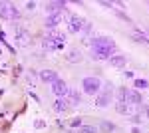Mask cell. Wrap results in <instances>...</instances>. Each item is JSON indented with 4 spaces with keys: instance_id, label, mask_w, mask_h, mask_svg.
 Listing matches in <instances>:
<instances>
[{
    "instance_id": "obj_27",
    "label": "cell",
    "mask_w": 149,
    "mask_h": 133,
    "mask_svg": "<svg viewBox=\"0 0 149 133\" xmlns=\"http://www.w3.org/2000/svg\"><path fill=\"white\" fill-rule=\"evenodd\" d=\"M147 32H149V28H147Z\"/></svg>"
},
{
    "instance_id": "obj_18",
    "label": "cell",
    "mask_w": 149,
    "mask_h": 133,
    "mask_svg": "<svg viewBox=\"0 0 149 133\" xmlns=\"http://www.w3.org/2000/svg\"><path fill=\"white\" fill-rule=\"evenodd\" d=\"M68 97H58L56 100V103H54V109L58 111V113H62V111H66L68 109Z\"/></svg>"
},
{
    "instance_id": "obj_4",
    "label": "cell",
    "mask_w": 149,
    "mask_h": 133,
    "mask_svg": "<svg viewBox=\"0 0 149 133\" xmlns=\"http://www.w3.org/2000/svg\"><path fill=\"white\" fill-rule=\"evenodd\" d=\"M90 44H92V48H97V50H107V52H111L113 54L115 52V42L111 40V38H107V36H100V38H93V40H90Z\"/></svg>"
},
{
    "instance_id": "obj_25",
    "label": "cell",
    "mask_w": 149,
    "mask_h": 133,
    "mask_svg": "<svg viewBox=\"0 0 149 133\" xmlns=\"http://www.w3.org/2000/svg\"><path fill=\"white\" fill-rule=\"evenodd\" d=\"M131 133H141V131H139V129H137V127H135V129H133V131H131Z\"/></svg>"
},
{
    "instance_id": "obj_23",
    "label": "cell",
    "mask_w": 149,
    "mask_h": 133,
    "mask_svg": "<svg viewBox=\"0 0 149 133\" xmlns=\"http://www.w3.org/2000/svg\"><path fill=\"white\" fill-rule=\"evenodd\" d=\"M72 127H81V119H74L72 121Z\"/></svg>"
},
{
    "instance_id": "obj_26",
    "label": "cell",
    "mask_w": 149,
    "mask_h": 133,
    "mask_svg": "<svg viewBox=\"0 0 149 133\" xmlns=\"http://www.w3.org/2000/svg\"><path fill=\"white\" fill-rule=\"evenodd\" d=\"M145 113H147V117H149V107H147V109H145Z\"/></svg>"
},
{
    "instance_id": "obj_16",
    "label": "cell",
    "mask_w": 149,
    "mask_h": 133,
    "mask_svg": "<svg viewBox=\"0 0 149 133\" xmlns=\"http://www.w3.org/2000/svg\"><path fill=\"white\" fill-rule=\"evenodd\" d=\"M115 111L121 113V115H131V105L127 101H117L115 103Z\"/></svg>"
},
{
    "instance_id": "obj_9",
    "label": "cell",
    "mask_w": 149,
    "mask_h": 133,
    "mask_svg": "<svg viewBox=\"0 0 149 133\" xmlns=\"http://www.w3.org/2000/svg\"><path fill=\"white\" fill-rule=\"evenodd\" d=\"M125 101L129 103V105H139L143 100H141V95H139L137 89H127L125 91Z\"/></svg>"
},
{
    "instance_id": "obj_15",
    "label": "cell",
    "mask_w": 149,
    "mask_h": 133,
    "mask_svg": "<svg viewBox=\"0 0 149 133\" xmlns=\"http://www.w3.org/2000/svg\"><path fill=\"white\" fill-rule=\"evenodd\" d=\"M107 62H109V64H111L113 68H123L127 60H125V56H121V54H113L111 58H109V60H107Z\"/></svg>"
},
{
    "instance_id": "obj_20",
    "label": "cell",
    "mask_w": 149,
    "mask_h": 133,
    "mask_svg": "<svg viewBox=\"0 0 149 133\" xmlns=\"http://www.w3.org/2000/svg\"><path fill=\"white\" fill-rule=\"evenodd\" d=\"M68 97H70V101L76 105V103H80L81 101V97H80V93L76 91V89H70V93H68Z\"/></svg>"
},
{
    "instance_id": "obj_2",
    "label": "cell",
    "mask_w": 149,
    "mask_h": 133,
    "mask_svg": "<svg viewBox=\"0 0 149 133\" xmlns=\"http://www.w3.org/2000/svg\"><path fill=\"white\" fill-rule=\"evenodd\" d=\"M111 95H113V86L111 84H103V89L95 95V105L97 107H107L111 103Z\"/></svg>"
},
{
    "instance_id": "obj_3",
    "label": "cell",
    "mask_w": 149,
    "mask_h": 133,
    "mask_svg": "<svg viewBox=\"0 0 149 133\" xmlns=\"http://www.w3.org/2000/svg\"><path fill=\"white\" fill-rule=\"evenodd\" d=\"M81 88H84V91H86L88 95H97V93L102 91V79H100V78H93V76L84 78Z\"/></svg>"
},
{
    "instance_id": "obj_24",
    "label": "cell",
    "mask_w": 149,
    "mask_h": 133,
    "mask_svg": "<svg viewBox=\"0 0 149 133\" xmlns=\"http://www.w3.org/2000/svg\"><path fill=\"white\" fill-rule=\"evenodd\" d=\"M26 8H28V10H34V8H36V2H28V4H26Z\"/></svg>"
},
{
    "instance_id": "obj_1",
    "label": "cell",
    "mask_w": 149,
    "mask_h": 133,
    "mask_svg": "<svg viewBox=\"0 0 149 133\" xmlns=\"http://www.w3.org/2000/svg\"><path fill=\"white\" fill-rule=\"evenodd\" d=\"M64 44H66V36H64V34H60V32H56V30H50L48 36L42 40V46H44V50H48V52L62 50Z\"/></svg>"
},
{
    "instance_id": "obj_5",
    "label": "cell",
    "mask_w": 149,
    "mask_h": 133,
    "mask_svg": "<svg viewBox=\"0 0 149 133\" xmlns=\"http://www.w3.org/2000/svg\"><path fill=\"white\" fill-rule=\"evenodd\" d=\"M18 8L10 2H0V18L4 20H18Z\"/></svg>"
},
{
    "instance_id": "obj_13",
    "label": "cell",
    "mask_w": 149,
    "mask_h": 133,
    "mask_svg": "<svg viewBox=\"0 0 149 133\" xmlns=\"http://www.w3.org/2000/svg\"><path fill=\"white\" fill-rule=\"evenodd\" d=\"M111 52H107V50H97V48H92V58L93 60H109L111 58Z\"/></svg>"
},
{
    "instance_id": "obj_11",
    "label": "cell",
    "mask_w": 149,
    "mask_h": 133,
    "mask_svg": "<svg viewBox=\"0 0 149 133\" xmlns=\"http://www.w3.org/2000/svg\"><path fill=\"white\" fill-rule=\"evenodd\" d=\"M60 24H62V14H50L46 18V28L50 30H56Z\"/></svg>"
},
{
    "instance_id": "obj_14",
    "label": "cell",
    "mask_w": 149,
    "mask_h": 133,
    "mask_svg": "<svg viewBox=\"0 0 149 133\" xmlns=\"http://www.w3.org/2000/svg\"><path fill=\"white\" fill-rule=\"evenodd\" d=\"M66 60H68L70 64H78V62H81V52L78 48H72L68 52V56H66Z\"/></svg>"
},
{
    "instance_id": "obj_6",
    "label": "cell",
    "mask_w": 149,
    "mask_h": 133,
    "mask_svg": "<svg viewBox=\"0 0 149 133\" xmlns=\"http://www.w3.org/2000/svg\"><path fill=\"white\" fill-rule=\"evenodd\" d=\"M52 91L56 93L58 97H68L70 88H68V84H66L64 79H56V81L52 84Z\"/></svg>"
},
{
    "instance_id": "obj_19",
    "label": "cell",
    "mask_w": 149,
    "mask_h": 133,
    "mask_svg": "<svg viewBox=\"0 0 149 133\" xmlns=\"http://www.w3.org/2000/svg\"><path fill=\"white\" fill-rule=\"evenodd\" d=\"M133 86H135V89H147L149 88V81L143 78H137L135 81H133Z\"/></svg>"
},
{
    "instance_id": "obj_22",
    "label": "cell",
    "mask_w": 149,
    "mask_h": 133,
    "mask_svg": "<svg viewBox=\"0 0 149 133\" xmlns=\"http://www.w3.org/2000/svg\"><path fill=\"white\" fill-rule=\"evenodd\" d=\"M80 133H95V127H92V125H84V127H80Z\"/></svg>"
},
{
    "instance_id": "obj_12",
    "label": "cell",
    "mask_w": 149,
    "mask_h": 133,
    "mask_svg": "<svg viewBox=\"0 0 149 133\" xmlns=\"http://www.w3.org/2000/svg\"><path fill=\"white\" fill-rule=\"evenodd\" d=\"M40 79L46 81V84H54V81L60 79V78H58V74L54 70H42V72H40Z\"/></svg>"
},
{
    "instance_id": "obj_21",
    "label": "cell",
    "mask_w": 149,
    "mask_h": 133,
    "mask_svg": "<svg viewBox=\"0 0 149 133\" xmlns=\"http://www.w3.org/2000/svg\"><path fill=\"white\" fill-rule=\"evenodd\" d=\"M102 129H103V131H115V125H113V123L103 121V123H102Z\"/></svg>"
},
{
    "instance_id": "obj_17",
    "label": "cell",
    "mask_w": 149,
    "mask_h": 133,
    "mask_svg": "<svg viewBox=\"0 0 149 133\" xmlns=\"http://www.w3.org/2000/svg\"><path fill=\"white\" fill-rule=\"evenodd\" d=\"M131 38L135 40V42H141V44H149V38L145 32H141V30H133L131 32Z\"/></svg>"
},
{
    "instance_id": "obj_10",
    "label": "cell",
    "mask_w": 149,
    "mask_h": 133,
    "mask_svg": "<svg viewBox=\"0 0 149 133\" xmlns=\"http://www.w3.org/2000/svg\"><path fill=\"white\" fill-rule=\"evenodd\" d=\"M84 20H81L80 16H76V14H72L70 16V32H81L84 30Z\"/></svg>"
},
{
    "instance_id": "obj_8",
    "label": "cell",
    "mask_w": 149,
    "mask_h": 133,
    "mask_svg": "<svg viewBox=\"0 0 149 133\" xmlns=\"http://www.w3.org/2000/svg\"><path fill=\"white\" fill-rule=\"evenodd\" d=\"M62 10H66V2H48L46 4V12H48V16L50 14H62Z\"/></svg>"
},
{
    "instance_id": "obj_7",
    "label": "cell",
    "mask_w": 149,
    "mask_h": 133,
    "mask_svg": "<svg viewBox=\"0 0 149 133\" xmlns=\"http://www.w3.org/2000/svg\"><path fill=\"white\" fill-rule=\"evenodd\" d=\"M16 44L18 46H28L30 44V32L28 30H24V28H18L16 30Z\"/></svg>"
}]
</instances>
